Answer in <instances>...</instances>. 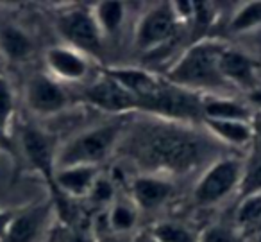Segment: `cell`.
Wrapping results in <instances>:
<instances>
[{
    "instance_id": "obj_1",
    "label": "cell",
    "mask_w": 261,
    "mask_h": 242,
    "mask_svg": "<svg viewBox=\"0 0 261 242\" xmlns=\"http://www.w3.org/2000/svg\"><path fill=\"white\" fill-rule=\"evenodd\" d=\"M160 122L143 129V137L138 140V155L147 162V165L156 170H182L195 169L207 158L213 147H206L207 142L215 138H204L197 131L185 127L182 122L167 120L158 117Z\"/></svg>"
},
{
    "instance_id": "obj_2",
    "label": "cell",
    "mask_w": 261,
    "mask_h": 242,
    "mask_svg": "<svg viewBox=\"0 0 261 242\" xmlns=\"http://www.w3.org/2000/svg\"><path fill=\"white\" fill-rule=\"evenodd\" d=\"M224 41L204 38L190 45L167 70V81L177 88L192 92L200 97L232 95L231 86L220 72V56Z\"/></svg>"
},
{
    "instance_id": "obj_3",
    "label": "cell",
    "mask_w": 261,
    "mask_h": 242,
    "mask_svg": "<svg viewBox=\"0 0 261 242\" xmlns=\"http://www.w3.org/2000/svg\"><path fill=\"white\" fill-rule=\"evenodd\" d=\"M125 129L123 120H111L108 124H98L90 129L73 135L59 149H56V169L73 165L98 167L116 147Z\"/></svg>"
},
{
    "instance_id": "obj_4",
    "label": "cell",
    "mask_w": 261,
    "mask_h": 242,
    "mask_svg": "<svg viewBox=\"0 0 261 242\" xmlns=\"http://www.w3.org/2000/svg\"><path fill=\"white\" fill-rule=\"evenodd\" d=\"M243 174V160L217 158L204 169L193 187V203L200 208H210L225 201L231 194L240 190Z\"/></svg>"
},
{
    "instance_id": "obj_5",
    "label": "cell",
    "mask_w": 261,
    "mask_h": 242,
    "mask_svg": "<svg viewBox=\"0 0 261 242\" xmlns=\"http://www.w3.org/2000/svg\"><path fill=\"white\" fill-rule=\"evenodd\" d=\"M179 26L181 20L175 15L174 2H158L147 8L138 18L133 33V43L136 51L143 54L158 52L174 40Z\"/></svg>"
},
{
    "instance_id": "obj_6",
    "label": "cell",
    "mask_w": 261,
    "mask_h": 242,
    "mask_svg": "<svg viewBox=\"0 0 261 242\" xmlns=\"http://www.w3.org/2000/svg\"><path fill=\"white\" fill-rule=\"evenodd\" d=\"M58 31L68 47L83 52L88 58H97L106 45L91 8H72L61 13Z\"/></svg>"
},
{
    "instance_id": "obj_7",
    "label": "cell",
    "mask_w": 261,
    "mask_h": 242,
    "mask_svg": "<svg viewBox=\"0 0 261 242\" xmlns=\"http://www.w3.org/2000/svg\"><path fill=\"white\" fill-rule=\"evenodd\" d=\"M84 99L91 106L111 115H125L129 112L140 109L138 101L109 74L98 76L97 79L91 81L84 90Z\"/></svg>"
},
{
    "instance_id": "obj_8",
    "label": "cell",
    "mask_w": 261,
    "mask_h": 242,
    "mask_svg": "<svg viewBox=\"0 0 261 242\" xmlns=\"http://www.w3.org/2000/svg\"><path fill=\"white\" fill-rule=\"evenodd\" d=\"M27 106L38 115H56L68 106V94L59 81L48 74H36L25 88Z\"/></svg>"
},
{
    "instance_id": "obj_9",
    "label": "cell",
    "mask_w": 261,
    "mask_h": 242,
    "mask_svg": "<svg viewBox=\"0 0 261 242\" xmlns=\"http://www.w3.org/2000/svg\"><path fill=\"white\" fill-rule=\"evenodd\" d=\"M220 72L225 83L234 90H247V94H250L257 86H261L259 61L240 49L225 45L220 56Z\"/></svg>"
},
{
    "instance_id": "obj_10",
    "label": "cell",
    "mask_w": 261,
    "mask_h": 242,
    "mask_svg": "<svg viewBox=\"0 0 261 242\" xmlns=\"http://www.w3.org/2000/svg\"><path fill=\"white\" fill-rule=\"evenodd\" d=\"M45 63L48 76L59 83H81L91 72V58L68 45L48 49L45 52Z\"/></svg>"
},
{
    "instance_id": "obj_11",
    "label": "cell",
    "mask_w": 261,
    "mask_h": 242,
    "mask_svg": "<svg viewBox=\"0 0 261 242\" xmlns=\"http://www.w3.org/2000/svg\"><path fill=\"white\" fill-rule=\"evenodd\" d=\"M175 185L168 176L143 174L130 181V201L140 212H154L170 201Z\"/></svg>"
},
{
    "instance_id": "obj_12",
    "label": "cell",
    "mask_w": 261,
    "mask_h": 242,
    "mask_svg": "<svg viewBox=\"0 0 261 242\" xmlns=\"http://www.w3.org/2000/svg\"><path fill=\"white\" fill-rule=\"evenodd\" d=\"M22 147L27 162L54 187L56 149L52 147L50 138L38 127H25L22 133Z\"/></svg>"
},
{
    "instance_id": "obj_13",
    "label": "cell",
    "mask_w": 261,
    "mask_h": 242,
    "mask_svg": "<svg viewBox=\"0 0 261 242\" xmlns=\"http://www.w3.org/2000/svg\"><path fill=\"white\" fill-rule=\"evenodd\" d=\"M106 74H109L113 79L118 81L138 101L140 109H143V106L163 86V79L150 74L149 70L135 69V67H113V69L106 70Z\"/></svg>"
},
{
    "instance_id": "obj_14",
    "label": "cell",
    "mask_w": 261,
    "mask_h": 242,
    "mask_svg": "<svg viewBox=\"0 0 261 242\" xmlns=\"http://www.w3.org/2000/svg\"><path fill=\"white\" fill-rule=\"evenodd\" d=\"M98 178V167L73 165L54 170V188L68 197H88L95 180Z\"/></svg>"
},
{
    "instance_id": "obj_15",
    "label": "cell",
    "mask_w": 261,
    "mask_h": 242,
    "mask_svg": "<svg viewBox=\"0 0 261 242\" xmlns=\"http://www.w3.org/2000/svg\"><path fill=\"white\" fill-rule=\"evenodd\" d=\"M254 115L252 106L240 101L234 95H211L202 97V120H245L250 122Z\"/></svg>"
},
{
    "instance_id": "obj_16",
    "label": "cell",
    "mask_w": 261,
    "mask_h": 242,
    "mask_svg": "<svg viewBox=\"0 0 261 242\" xmlns=\"http://www.w3.org/2000/svg\"><path fill=\"white\" fill-rule=\"evenodd\" d=\"M202 126L211 138L220 145L231 147H247L254 144V133L250 122L245 120H213L204 119Z\"/></svg>"
},
{
    "instance_id": "obj_17",
    "label": "cell",
    "mask_w": 261,
    "mask_h": 242,
    "mask_svg": "<svg viewBox=\"0 0 261 242\" xmlns=\"http://www.w3.org/2000/svg\"><path fill=\"white\" fill-rule=\"evenodd\" d=\"M104 43L118 40L127 22V6L123 2H98L91 8Z\"/></svg>"
},
{
    "instance_id": "obj_18",
    "label": "cell",
    "mask_w": 261,
    "mask_h": 242,
    "mask_svg": "<svg viewBox=\"0 0 261 242\" xmlns=\"http://www.w3.org/2000/svg\"><path fill=\"white\" fill-rule=\"evenodd\" d=\"M47 215V206H40V208H34L22 215L13 217L2 242H34L40 231L43 230Z\"/></svg>"
},
{
    "instance_id": "obj_19",
    "label": "cell",
    "mask_w": 261,
    "mask_h": 242,
    "mask_svg": "<svg viewBox=\"0 0 261 242\" xmlns=\"http://www.w3.org/2000/svg\"><path fill=\"white\" fill-rule=\"evenodd\" d=\"M106 215V226L111 233L116 235H130L138 224L140 210L136 205L129 199L116 197L115 203L104 212Z\"/></svg>"
},
{
    "instance_id": "obj_20",
    "label": "cell",
    "mask_w": 261,
    "mask_h": 242,
    "mask_svg": "<svg viewBox=\"0 0 261 242\" xmlns=\"http://www.w3.org/2000/svg\"><path fill=\"white\" fill-rule=\"evenodd\" d=\"M0 51L11 61H22L33 52V41L22 29L6 26L0 29Z\"/></svg>"
},
{
    "instance_id": "obj_21",
    "label": "cell",
    "mask_w": 261,
    "mask_h": 242,
    "mask_svg": "<svg viewBox=\"0 0 261 242\" xmlns=\"http://www.w3.org/2000/svg\"><path fill=\"white\" fill-rule=\"evenodd\" d=\"M149 235L156 242H199V235L181 221H158Z\"/></svg>"
},
{
    "instance_id": "obj_22",
    "label": "cell",
    "mask_w": 261,
    "mask_h": 242,
    "mask_svg": "<svg viewBox=\"0 0 261 242\" xmlns=\"http://www.w3.org/2000/svg\"><path fill=\"white\" fill-rule=\"evenodd\" d=\"M247 162H243V174L240 181V195L247 197L261 192V145L254 142Z\"/></svg>"
},
{
    "instance_id": "obj_23",
    "label": "cell",
    "mask_w": 261,
    "mask_h": 242,
    "mask_svg": "<svg viewBox=\"0 0 261 242\" xmlns=\"http://www.w3.org/2000/svg\"><path fill=\"white\" fill-rule=\"evenodd\" d=\"M261 29V2L243 4L232 13L229 20V31L232 34L256 33Z\"/></svg>"
},
{
    "instance_id": "obj_24",
    "label": "cell",
    "mask_w": 261,
    "mask_h": 242,
    "mask_svg": "<svg viewBox=\"0 0 261 242\" xmlns=\"http://www.w3.org/2000/svg\"><path fill=\"white\" fill-rule=\"evenodd\" d=\"M261 226V192L242 197L236 210V228L242 231H257Z\"/></svg>"
},
{
    "instance_id": "obj_25",
    "label": "cell",
    "mask_w": 261,
    "mask_h": 242,
    "mask_svg": "<svg viewBox=\"0 0 261 242\" xmlns=\"http://www.w3.org/2000/svg\"><path fill=\"white\" fill-rule=\"evenodd\" d=\"M199 242H245L243 231L229 224H211L202 233H199Z\"/></svg>"
},
{
    "instance_id": "obj_26",
    "label": "cell",
    "mask_w": 261,
    "mask_h": 242,
    "mask_svg": "<svg viewBox=\"0 0 261 242\" xmlns=\"http://www.w3.org/2000/svg\"><path fill=\"white\" fill-rule=\"evenodd\" d=\"M13 115H15V95L9 81L0 76V133L2 135L8 133Z\"/></svg>"
},
{
    "instance_id": "obj_27",
    "label": "cell",
    "mask_w": 261,
    "mask_h": 242,
    "mask_svg": "<svg viewBox=\"0 0 261 242\" xmlns=\"http://www.w3.org/2000/svg\"><path fill=\"white\" fill-rule=\"evenodd\" d=\"M88 199H90L93 205L97 206H111L116 199V188H115V183H113L109 178L106 176H100L95 180L93 187H91L90 194H88Z\"/></svg>"
},
{
    "instance_id": "obj_28",
    "label": "cell",
    "mask_w": 261,
    "mask_h": 242,
    "mask_svg": "<svg viewBox=\"0 0 261 242\" xmlns=\"http://www.w3.org/2000/svg\"><path fill=\"white\" fill-rule=\"evenodd\" d=\"M56 242H97V237L88 230H65Z\"/></svg>"
},
{
    "instance_id": "obj_29",
    "label": "cell",
    "mask_w": 261,
    "mask_h": 242,
    "mask_svg": "<svg viewBox=\"0 0 261 242\" xmlns=\"http://www.w3.org/2000/svg\"><path fill=\"white\" fill-rule=\"evenodd\" d=\"M95 237H97V242H135V240H130L129 235L111 233L108 228H106V231H102V233H95Z\"/></svg>"
},
{
    "instance_id": "obj_30",
    "label": "cell",
    "mask_w": 261,
    "mask_h": 242,
    "mask_svg": "<svg viewBox=\"0 0 261 242\" xmlns=\"http://www.w3.org/2000/svg\"><path fill=\"white\" fill-rule=\"evenodd\" d=\"M250 126H252L254 142L261 145V112H254L252 119H250Z\"/></svg>"
},
{
    "instance_id": "obj_31",
    "label": "cell",
    "mask_w": 261,
    "mask_h": 242,
    "mask_svg": "<svg viewBox=\"0 0 261 242\" xmlns=\"http://www.w3.org/2000/svg\"><path fill=\"white\" fill-rule=\"evenodd\" d=\"M245 101L252 106L254 112H261V86H257L256 90H252L250 94H247Z\"/></svg>"
},
{
    "instance_id": "obj_32",
    "label": "cell",
    "mask_w": 261,
    "mask_h": 242,
    "mask_svg": "<svg viewBox=\"0 0 261 242\" xmlns=\"http://www.w3.org/2000/svg\"><path fill=\"white\" fill-rule=\"evenodd\" d=\"M11 219H13L11 213L0 212V242H2V238H4L6 230H8V226H9V223H11Z\"/></svg>"
},
{
    "instance_id": "obj_33",
    "label": "cell",
    "mask_w": 261,
    "mask_h": 242,
    "mask_svg": "<svg viewBox=\"0 0 261 242\" xmlns=\"http://www.w3.org/2000/svg\"><path fill=\"white\" fill-rule=\"evenodd\" d=\"M135 242H156V240H154V238L150 237L149 233H145V235H143V237H140L138 240H135Z\"/></svg>"
},
{
    "instance_id": "obj_34",
    "label": "cell",
    "mask_w": 261,
    "mask_h": 242,
    "mask_svg": "<svg viewBox=\"0 0 261 242\" xmlns=\"http://www.w3.org/2000/svg\"><path fill=\"white\" fill-rule=\"evenodd\" d=\"M252 242H261V233H257V235H256V238H254Z\"/></svg>"
},
{
    "instance_id": "obj_35",
    "label": "cell",
    "mask_w": 261,
    "mask_h": 242,
    "mask_svg": "<svg viewBox=\"0 0 261 242\" xmlns=\"http://www.w3.org/2000/svg\"><path fill=\"white\" fill-rule=\"evenodd\" d=\"M4 137H6V135H2V133H0V144H2V142H4Z\"/></svg>"
},
{
    "instance_id": "obj_36",
    "label": "cell",
    "mask_w": 261,
    "mask_h": 242,
    "mask_svg": "<svg viewBox=\"0 0 261 242\" xmlns=\"http://www.w3.org/2000/svg\"><path fill=\"white\" fill-rule=\"evenodd\" d=\"M259 70H261V63H259Z\"/></svg>"
}]
</instances>
